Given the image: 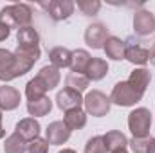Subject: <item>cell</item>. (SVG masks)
Masks as SVG:
<instances>
[{"mask_svg":"<svg viewBox=\"0 0 155 153\" xmlns=\"http://www.w3.org/2000/svg\"><path fill=\"white\" fill-rule=\"evenodd\" d=\"M33 20V9L27 4H13V5H5L0 11V22L5 24L9 29H22V27H29Z\"/></svg>","mask_w":155,"mask_h":153,"instance_id":"cell-1","label":"cell"},{"mask_svg":"<svg viewBox=\"0 0 155 153\" xmlns=\"http://www.w3.org/2000/svg\"><path fill=\"white\" fill-rule=\"evenodd\" d=\"M143 96H144V92L137 90L128 81H119V83H116V86L112 88L110 101L116 103L117 106H134L135 103H139L143 99Z\"/></svg>","mask_w":155,"mask_h":153,"instance_id":"cell-2","label":"cell"},{"mask_svg":"<svg viewBox=\"0 0 155 153\" xmlns=\"http://www.w3.org/2000/svg\"><path fill=\"white\" fill-rule=\"evenodd\" d=\"M152 126V112L148 108H135L128 114V128L135 139L150 137Z\"/></svg>","mask_w":155,"mask_h":153,"instance_id":"cell-3","label":"cell"},{"mask_svg":"<svg viewBox=\"0 0 155 153\" xmlns=\"http://www.w3.org/2000/svg\"><path fill=\"white\" fill-rule=\"evenodd\" d=\"M83 105H85V112L94 117H103L110 112V97H107L101 90H92L83 97Z\"/></svg>","mask_w":155,"mask_h":153,"instance_id":"cell-4","label":"cell"},{"mask_svg":"<svg viewBox=\"0 0 155 153\" xmlns=\"http://www.w3.org/2000/svg\"><path fill=\"white\" fill-rule=\"evenodd\" d=\"M41 7L49 13V16H51L52 20L60 22V20L69 18V16L74 13V7H76V5H74V2H71V0H52V2H43Z\"/></svg>","mask_w":155,"mask_h":153,"instance_id":"cell-5","label":"cell"},{"mask_svg":"<svg viewBox=\"0 0 155 153\" xmlns=\"http://www.w3.org/2000/svg\"><path fill=\"white\" fill-rule=\"evenodd\" d=\"M71 137V130L67 128V124L63 121H54L47 126L45 130V139L49 144L52 146H60V144H65Z\"/></svg>","mask_w":155,"mask_h":153,"instance_id":"cell-6","label":"cell"},{"mask_svg":"<svg viewBox=\"0 0 155 153\" xmlns=\"http://www.w3.org/2000/svg\"><path fill=\"white\" fill-rule=\"evenodd\" d=\"M56 105H58V108L63 110V112H69V110H74V108H81V105H83V96H81L79 92H76V90L65 86L63 90L58 92V96H56Z\"/></svg>","mask_w":155,"mask_h":153,"instance_id":"cell-7","label":"cell"},{"mask_svg":"<svg viewBox=\"0 0 155 153\" xmlns=\"http://www.w3.org/2000/svg\"><path fill=\"white\" fill-rule=\"evenodd\" d=\"M134 31L135 34L139 36H148L155 33V16L152 11H146V9H141L135 13L134 16Z\"/></svg>","mask_w":155,"mask_h":153,"instance_id":"cell-8","label":"cell"},{"mask_svg":"<svg viewBox=\"0 0 155 153\" xmlns=\"http://www.w3.org/2000/svg\"><path fill=\"white\" fill-rule=\"evenodd\" d=\"M18 77V70H16V58L13 52L0 49V81L7 83Z\"/></svg>","mask_w":155,"mask_h":153,"instance_id":"cell-9","label":"cell"},{"mask_svg":"<svg viewBox=\"0 0 155 153\" xmlns=\"http://www.w3.org/2000/svg\"><path fill=\"white\" fill-rule=\"evenodd\" d=\"M108 40V29L103 24H92L85 31V41L92 49H103L105 41Z\"/></svg>","mask_w":155,"mask_h":153,"instance_id":"cell-10","label":"cell"},{"mask_svg":"<svg viewBox=\"0 0 155 153\" xmlns=\"http://www.w3.org/2000/svg\"><path fill=\"white\" fill-rule=\"evenodd\" d=\"M124 60H128L134 65H146L150 61V50L146 47H143L141 43H134L132 40L126 41V52H124Z\"/></svg>","mask_w":155,"mask_h":153,"instance_id":"cell-11","label":"cell"},{"mask_svg":"<svg viewBox=\"0 0 155 153\" xmlns=\"http://www.w3.org/2000/svg\"><path fill=\"white\" fill-rule=\"evenodd\" d=\"M15 133H18L25 142H31L33 139L40 137V122L35 117H25V119L16 122Z\"/></svg>","mask_w":155,"mask_h":153,"instance_id":"cell-12","label":"cell"},{"mask_svg":"<svg viewBox=\"0 0 155 153\" xmlns=\"http://www.w3.org/2000/svg\"><path fill=\"white\" fill-rule=\"evenodd\" d=\"M20 97H22V96H20V92H18L15 86L4 83V85L0 86V112H2V110L9 112V110L18 108Z\"/></svg>","mask_w":155,"mask_h":153,"instance_id":"cell-13","label":"cell"},{"mask_svg":"<svg viewBox=\"0 0 155 153\" xmlns=\"http://www.w3.org/2000/svg\"><path fill=\"white\" fill-rule=\"evenodd\" d=\"M107 58L114 60V61H121L124 60V52H126V41H123L117 36H108V40L105 41V47H103Z\"/></svg>","mask_w":155,"mask_h":153,"instance_id":"cell-14","label":"cell"},{"mask_svg":"<svg viewBox=\"0 0 155 153\" xmlns=\"http://www.w3.org/2000/svg\"><path fill=\"white\" fill-rule=\"evenodd\" d=\"M49 61L56 69H67L71 67V61H72V50L65 47H54L49 50Z\"/></svg>","mask_w":155,"mask_h":153,"instance_id":"cell-15","label":"cell"},{"mask_svg":"<svg viewBox=\"0 0 155 153\" xmlns=\"http://www.w3.org/2000/svg\"><path fill=\"white\" fill-rule=\"evenodd\" d=\"M103 141H105V146H107V151L108 153H116V151H121V150H126V146H128V139L121 132H117V130L107 132L103 135Z\"/></svg>","mask_w":155,"mask_h":153,"instance_id":"cell-16","label":"cell"},{"mask_svg":"<svg viewBox=\"0 0 155 153\" xmlns=\"http://www.w3.org/2000/svg\"><path fill=\"white\" fill-rule=\"evenodd\" d=\"M107 72H108V63L103 58H92L85 70V76L88 77V81H99L107 76Z\"/></svg>","mask_w":155,"mask_h":153,"instance_id":"cell-17","label":"cell"},{"mask_svg":"<svg viewBox=\"0 0 155 153\" xmlns=\"http://www.w3.org/2000/svg\"><path fill=\"white\" fill-rule=\"evenodd\" d=\"M38 77L43 81V85L47 86V90H52V88H56L60 85L61 74H60V69H56L52 65H45V67L40 69Z\"/></svg>","mask_w":155,"mask_h":153,"instance_id":"cell-18","label":"cell"},{"mask_svg":"<svg viewBox=\"0 0 155 153\" xmlns=\"http://www.w3.org/2000/svg\"><path fill=\"white\" fill-rule=\"evenodd\" d=\"M63 122L67 124V128H69L71 132H72V130H81V128H85V124H87V112L81 110V108L69 110V112H65Z\"/></svg>","mask_w":155,"mask_h":153,"instance_id":"cell-19","label":"cell"},{"mask_svg":"<svg viewBox=\"0 0 155 153\" xmlns=\"http://www.w3.org/2000/svg\"><path fill=\"white\" fill-rule=\"evenodd\" d=\"M130 85H134L137 90H141V92H146V88H148V85H150V81H152V74H150V70L148 69H144V67H141V69H135L130 77L126 79Z\"/></svg>","mask_w":155,"mask_h":153,"instance_id":"cell-20","label":"cell"},{"mask_svg":"<svg viewBox=\"0 0 155 153\" xmlns=\"http://www.w3.org/2000/svg\"><path fill=\"white\" fill-rule=\"evenodd\" d=\"M16 41L20 47H38L40 36L35 31V27L29 25V27H22L16 31Z\"/></svg>","mask_w":155,"mask_h":153,"instance_id":"cell-21","label":"cell"},{"mask_svg":"<svg viewBox=\"0 0 155 153\" xmlns=\"http://www.w3.org/2000/svg\"><path fill=\"white\" fill-rule=\"evenodd\" d=\"M90 54L85 50V49H78V50H72V61H71V69L72 72L76 74H85L88 63H90Z\"/></svg>","mask_w":155,"mask_h":153,"instance_id":"cell-22","label":"cell"},{"mask_svg":"<svg viewBox=\"0 0 155 153\" xmlns=\"http://www.w3.org/2000/svg\"><path fill=\"white\" fill-rule=\"evenodd\" d=\"M45 94H47V86L43 85V81H41L38 76L33 77V79L25 85V97H27V101L41 99V97H45Z\"/></svg>","mask_w":155,"mask_h":153,"instance_id":"cell-23","label":"cell"},{"mask_svg":"<svg viewBox=\"0 0 155 153\" xmlns=\"http://www.w3.org/2000/svg\"><path fill=\"white\" fill-rule=\"evenodd\" d=\"M51 108H52V101L47 96L36 101H27V112L33 117H43L51 112Z\"/></svg>","mask_w":155,"mask_h":153,"instance_id":"cell-24","label":"cell"},{"mask_svg":"<svg viewBox=\"0 0 155 153\" xmlns=\"http://www.w3.org/2000/svg\"><path fill=\"white\" fill-rule=\"evenodd\" d=\"M4 151L5 153H25L27 151V142H25L18 133H11V135L5 139Z\"/></svg>","mask_w":155,"mask_h":153,"instance_id":"cell-25","label":"cell"},{"mask_svg":"<svg viewBox=\"0 0 155 153\" xmlns=\"http://www.w3.org/2000/svg\"><path fill=\"white\" fill-rule=\"evenodd\" d=\"M65 83H67V88H72V90H76V92H85L87 88H88V77L85 76V74H76V72H71L69 76L65 77Z\"/></svg>","mask_w":155,"mask_h":153,"instance_id":"cell-26","label":"cell"},{"mask_svg":"<svg viewBox=\"0 0 155 153\" xmlns=\"http://www.w3.org/2000/svg\"><path fill=\"white\" fill-rule=\"evenodd\" d=\"M85 153H108L105 141H103V135H96V137L88 139L85 144Z\"/></svg>","mask_w":155,"mask_h":153,"instance_id":"cell-27","label":"cell"},{"mask_svg":"<svg viewBox=\"0 0 155 153\" xmlns=\"http://www.w3.org/2000/svg\"><path fill=\"white\" fill-rule=\"evenodd\" d=\"M78 9L85 16H94L101 9V2H97V0H78Z\"/></svg>","mask_w":155,"mask_h":153,"instance_id":"cell-28","label":"cell"},{"mask_svg":"<svg viewBox=\"0 0 155 153\" xmlns=\"http://www.w3.org/2000/svg\"><path fill=\"white\" fill-rule=\"evenodd\" d=\"M153 137H144V139H132L128 141V146L132 148L134 153H148V148H150V142H152Z\"/></svg>","mask_w":155,"mask_h":153,"instance_id":"cell-29","label":"cell"},{"mask_svg":"<svg viewBox=\"0 0 155 153\" xmlns=\"http://www.w3.org/2000/svg\"><path fill=\"white\" fill-rule=\"evenodd\" d=\"M49 151V142L47 139L36 137L31 142H27V153H47Z\"/></svg>","mask_w":155,"mask_h":153,"instance_id":"cell-30","label":"cell"},{"mask_svg":"<svg viewBox=\"0 0 155 153\" xmlns=\"http://www.w3.org/2000/svg\"><path fill=\"white\" fill-rule=\"evenodd\" d=\"M9 31H11V29H9L5 24H2V22H0V41H4V40L9 36Z\"/></svg>","mask_w":155,"mask_h":153,"instance_id":"cell-31","label":"cell"},{"mask_svg":"<svg viewBox=\"0 0 155 153\" xmlns=\"http://www.w3.org/2000/svg\"><path fill=\"white\" fill-rule=\"evenodd\" d=\"M148 153H155V137L152 139V142H150V148H148Z\"/></svg>","mask_w":155,"mask_h":153,"instance_id":"cell-32","label":"cell"},{"mask_svg":"<svg viewBox=\"0 0 155 153\" xmlns=\"http://www.w3.org/2000/svg\"><path fill=\"white\" fill-rule=\"evenodd\" d=\"M5 135V130H4V126H2V112H0V139Z\"/></svg>","mask_w":155,"mask_h":153,"instance_id":"cell-33","label":"cell"},{"mask_svg":"<svg viewBox=\"0 0 155 153\" xmlns=\"http://www.w3.org/2000/svg\"><path fill=\"white\" fill-rule=\"evenodd\" d=\"M150 63H152V65L155 67V47H153V50L150 52Z\"/></svg>","mask_w":155,"mask_h":153,"instance_id":"cell-34","label":"cell"},{"mask_svg":"<svg viewBox=\"0 0 155 153\" xmlns=\"http://www.w3.org/2000/svg\"><path fill=\"white\" fill-rule=\"evenodd\" d=\"M58 153H76V151L71 150V148H65V150H61V151H58Z\"/></svg>","mask_w":155,"mask_h":153,"instance_id":"cell-35","label":"cell"},{"mask_svg":"<svg viewBox=\"0 0 155 153\" xmlns=\"http://www.w3.org/2000/svg\"><path fill=\"white\" fill-rule=\"evenodd\" d=\"M116 153H128L126 150H121V151H116Z\"/></svg>","mask_w":155,"mask_h":153,"instance_id":"cell-36","label":"cell"}]
</instances>
